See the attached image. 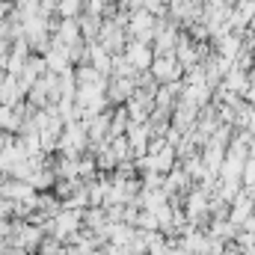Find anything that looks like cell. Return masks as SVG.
Wrapping results in <instances>:
<instances>
[{
  "instance_id": "2",
  "label": "cell",
  "mask_w": 255,
  "mask_h": 255,
  "mask_svg": "<svg viewBox=\"0 0 255 255\" xmlns=\"http://www.w3.org/2000/svg\"><path fill=\"white\" fill-rule=\"evenodd\" d=\"M125 57H128V63L133 65L139 74H142V71H148V68H151V63H154V57H151V48H148L145 42H139V39H128Z\"/></svg>"
},
{
  "instance_id": "3",
  "label": "cell",
  "mask_w": 255,
  "mask_h": 255,
  "mask_svg": "<svg viewBox=\"0 0 255 255\" xmlns=\"http://www.w3.org/2000/svg\"><path fill=\"white\" fill-rule=\"evenodd\" d=\"M54 39H57L60 45H65V48H71V45L83 42L80 21H77V18H60V27H57V33H54Z\"/></svg>"
},
{
  "instance_id": "5",
  "label": "cell",
  "mask_w": 255,
  "mask_h": 255,
  "mask_svg": "<svg viewBox=\"0 0 255 255\" xmlns=\"http://www.w3.org/2000/svg\"><path fill=\"white\" fill-rule=\"evenodd\" d=\"M86 45H89V42H86ZM89 65H92L95 71H101L104 77H110V74H113V54L104 51L98 42H92V45H89Z\"/></svg>"
},
{
  "instance_id": "1",
  "label": "cell",
  "mask_w": 255,
  "mask_h": 255,
  "mask_svg": "<svg viewBox=\"0 0 255 255\" xmlns=\"http://www.w3.org/2000/svg\"><path fill=\"white\" fill-rule=\"evenodd\" d=\"M89 148V130H86V122H68L63 130V139H60V148L57 151H63L68 157H80L83 151Z\"/></svg>"
},
{
  "instance_id": "4",
  "label": "cell",
  "mask_w": 255,
  "mask_h": 255,
  "mask_svg": "<svg viewBox=\"0 0 255 255\" xmlns=\"http://www.w3.org/2000/svg\"><path fill=\"white\" fill-rule=\"evenodd\" d=\"M45 63H48V71H54V74H63L71 68V60H68V48L60 45L57 39H54V45H51V51L45 54Z\"/></svg>"
},
{
  "instance_id": "7",
  "label": "cell",
  "mask_w": 255,
  "mask_h": 255,
  "mask_svg": "<svg viewBox=\"0 0 255 255\" xmlns=\"http://www.w3.org/2000/svg\"><path fill=\"white\" fill-rule=\"evenodd\" d=\"M151 74L157 77V80H163V77H175L178 74V65L172 63V57H154V63H151Z\"/></svg>"
},
{
  "instance_id": "6",
  "label": "cell",
  "mask_w": 255,
  "mask_h": 255,
  "mask_svg": "<svg viewBox=\"0 0 255 255\" xmlns=\"http://www.w3.org/2000/svg\"><path fill=\"white\" fill-rule=\"evenodd\" d=\"M80 33H83V42H95L98 39V33H101V24H104V15H95V12H83L80 18Z\"/></svg>"
}]
</instances>
